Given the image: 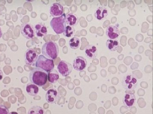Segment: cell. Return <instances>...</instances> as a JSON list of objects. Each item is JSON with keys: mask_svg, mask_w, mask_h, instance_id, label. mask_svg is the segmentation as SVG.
Listing matches in <instances>:
<instances>
[{"mask_svg": "<svg viewBox=\"0 0 153 114\" xmlns=\"http://www.w3.org/2000/svg\"><path fill=\"white\" fill-rule=\"evenodd\" d=\"M79 20V18L76 14L71 13L66 15V24L68 26L74 27L78 24Z\"/></svg>", "mask_w": 153, "mask_h": 114, "instance_id": "cell-16", "label": "cell"}, {"mask_svg": "<svg viewBox=\"0 0 153 114\" xmlns=\"http://www.w3.org/2000/svg\"><path fill=\"white\" fill-rule=\"evenodd\" d=\"M52 29L56 34H60L65 31L66 27V15L63 13L62 16L53 18L50 23Z\"/></svg>", "mask_w": 153, "mask_h": 114, "instance_id": "cell-3", "label": "cell"}, {"mask_svg": "<svg viewBox=\"0 0 153 114\" xmlns=\"http://www.w3.org/2000/svg\"><path fill=\"white\" fill-rule=\"evenodd\" d=\"M27 114H45V112L40 106H35L29 110Z\"/></svg>", "mask_w": 153, "mask_h": 114, "instance_id": "cell-22", "label": "cell"}, {"mask_svg": "<svg viewBox=\"0 0 153 114\" xmlns=\"http://www.w3.org/2000/svg\"><path fill=\"white\" fill-rule=\"evenodd\" d=\"M45 98L46 101L49 103H56L60 99V93L55 88L49 89L46 93Z\"/></svg>", "mask_w": 153, "mask_h": 114, "instance_id": "cell-9", "label": "cell"}, {"mask_svg": "<svg viewBox=\"0 0 153 114\" xmlns=\"http://www.w3.org/2000/svg\"><path fill=\"white\" fill-rule=\"evenodd\" d=\"M10 114H19L16 112H11L10 113Z\"/></svg>", "mask_w": 153, "mask_h": 114, "instance_id": "cell-29", "label": "cell"}, {"mask_svg": "<svg viewBox=\"0 0 153 114\" xmlns=\"http://www.w3.org/2000/svg\"><path fill=\"white\" fill-rule=\"evenodd\" d=\"M25 61L27 64L29 66H33L36 64L38 60V55L34 49H28L25 52Z\"/></svg>", "mask_w": 153, "mask_h": 114, "instance_id": "cell-7", "label": "cell"}, {"mask_svg": "<svg viewBox=\"0 0 153 114\" xmlns=\"http://www.w3.org/2000/svg\"><path fill=\"white\" fill-rule=\"evenodd\" d=\"M106 46L111 51H115L119 47V42L117 40L108 39L106 41Z\"/></svg>", "mask_w": 153, "mask_h": 114, "instance_id": "cell-19", "label": "cell"}, {"mask_svg": "<svg viewBox=\"0 0 153 114\" xmlns=\"http://www.w3.org/2000/svg\"><path fill=\"white\" fill-rule=\"evenodd\" d=\"M107 9L103 7H100L97 9L94 13V16L97 20H101L106 18L108 15Z\"/></svg>", "mask_w": 153, "mask_h": 114, "instance_id": "cell-17", "label": "cell"}, {"mask_svg": "<svg viewBox=\"0 0 153 114\" xmlns=\"http://www.w3.org/2000/svg\"><path fill=\"white\" fill-rule=\"evenodd\" d=\"M35 34L38 37H43L47 34V28L46 26L42 23H38L35 26Z\"/></svg>", "mask_w": 153, "mask_h": 114, "instance_id": "cell-14", "label": "cell"}, {"mask_svg": "<svg viewBox=\"0 0 153 114\" xmlns=\"http://www.w3.org/2000/svg\"><path fill=\"white\" fill-rule=\"evenodd\" d=\"M50 15L54 18H57L62 16L63 14V6L59 3L52 4L49 8Z\"/></svg>", "mask_w": 153, "mask_h": 114, "instance_id": "cell-12", "label": "cell"}, {"mask_svg": "<svg viewBox=\"0 0 153 114\" xmlns=\"http://www.w3.org/2000/svg\"><path fill=\"white\" fill-rule=\"evenodd\" d=\"M3 35L2 31L1 28L0 27V39L1 38L2 36Z\"/></svg>", "mask_w": 153, "mask_h": 114, "instance_id": "cell-28", "label": "cell"}, {"mask_svg": "<svg viewBox=\"0 0 153 114\" xmlns=\"http://www.w3.org/2000/svg\"><path fill=\"white\" fill-rule=\"evenodd\" d=\"M21 33L22 35L28 39H33L35 37V29L33 25L29 23H25L21 26Z\"/></svg>", "mask_w": 153, "mask_h": 114, "instance_id": "cell-6", "label": "cell"}, {"mask_svg": "<svg viewBox=\"0 0 153 114\" xmlns=\"http://www.w3.org/2000/svg\"><path fill=\"white\" fill-rule=\"evenodd\" d=\"M59 49L58 45L55 42L49 41L43 45L42 53L43 56L48 59L55 60L58 57Z\"/></svg>", "mask_w": 153, "mask_h": 114, "instance_id": "cell-2", "label": "cell"}, {"mask_svg": "<svg viewBox=\"0 0 153 114\" xmlns=\"http://www.w3.org/2000/svg\"><path fill=\"white\" fill-rule=\"evenodd\" d=\"M136 102V98L134 94L131 93H126L124 96L123 102L124 105L127 108L132 107Z\"/></svg>", "mask_w": 153, "mask_h": 114, "instance_id": "cell-10", "label": "cell"}, {"mask_svg": "<svg viewBox=\"0 0 153 114\" xmlns=\"http://www.w3.org/2000/svg\"><path fill=\"white\" fill-rule=\"evenodd\" d=\"M138 83V80L136 76L133 74H127L123 77L122 81V85L127 91H133L136 88Z\"/></svg>", "mask_w": 153, "mask_h": 114, "instance_id": "cell-4", "label": "cell"}, {"mask_svg": "<svg viewBox=\"0 0 153 114\" xmlns=\"http://www.w3.org/2000/svg\"><path fill=\"white\" fill-rule=\"evenodd\" d=\"M3 78V73L2 71L0 69V81L2 80Z\"/></svg>", "mask_w": 153, "mask_h": 114, "instance_id": "cell-27", "label": "cell"}, {"mask_svg": "<svg viewBox=\"0 0 153 114\" xmlns=\"http://www.w3.org/2000/svg\"><path fill=\"white\" fill-rule=\"evenodd\" d=\"M87 65L86 60L82 56L76 57L73 61V68L77 71H83L86 68Z\"/></svg>", "mask_w": 153, "mask_h": 114, "instance_id": "cell-11", "label": "cell"}, {"mask_svg": "<svg viewBox=\"0 0 153 114\" xmlns=\"http://www.w3.org/2000/svg\"><path fill=\"white\" fill-rule=\"evenodd\" d=\"M120 33L118 28L116 26H108L107 28L106 35L110 39L114 40L117 39L120 35Z\"/></svg>", "mask_w": 153, "mask_h": 114, "instance_id": "cell-13", "label": "cell"}, {"mask_svg": "<svg viewBox=\"0 0 153 114\" xmlns=\"http://www.w3.org/2000/svg\"><path fill=\"white\" fill-rule=\"evenodd\" d=\"M75 31L74 28L71 26H66L65 31L63 32V35L66 37L70 38L73 35Z\"/></svg>", "mask_w": 153, "mask_h": 114, "instance_id": "cell-23", "label": "cell"}, {"mask_svg": "<svg viewBox=\"0 0 153 114\" xmlns=\"http://www.w3.org/2000/svg\"><path fill=\"white\" fill-rule=\"evenodd\" d=\"M0 114H10L8 109L6 106L1 105H0Z\"/></svg>", "mask_w": 153, "mask_h": 114, "instance_id": "cell-24", "label": "cell"}, {"mask_svg": "<svg viewBox=\"0 0 153 114\" xmlns=\"http://www.w3.org/2000/svg\"><path fill=\"white\" fill-rule=\"evenodd\" d=\"M30 81L39 87L46 85L48 81V72L40 68H33L29 75Z\"/></svg>", "mask_w": 153, "mask_h": 114, "instance_id": "cell-1", "label": "cell"}, {"mask_svg": "<svg viewBox=\"0 0 153 114\" xmlns=\"http://www.w3.org/2000/svg\"><path fill=\"white\" fill-rule=\"evenodd\" d=\"M58 72L55 69H53L48 72V80L49 83H55L59 79Z\"/></svg>", "mask_w": 153, "mask_h": 114, "instance_id": "cell-20", "label": "cell"}, {"mask_svg": "<svg viewBox=\"0 0 153 114\" xmlns=\"http://www.w3.org/2000/svg\"><path fill=\"white\" fill-rule=\"evenodd\" d=\"M114 1H108V7L110 8L113 7H114Z\"/></svg>", "mask_w": 153, "mask_h": 114, "instance_id": "cell-25", "label": "cell"}, {"mask_svg": "<svg viewBox=\"0 0 153 114\" xmlns=\"http://www.w3.org/2000/svg\"><path fill=\"white\" fill-rule=\"evenodd\" d=\"M81 42L79 38L76 37H73L70 39L68 42V45L71 48L76 49L78 48L80 46Z\"/></svg>", "mask_w": 153, "mask_h": 114, "instance_id": "cell-21", "label": "cell"}, {"mask_svg": "<svg viewBox=\"0 0 153 114\" xmlns=\"http://www.w3.org/2000/svg\"><path fill=\"white\" fill-rule=\"evenodd\" d=\"M85 54L88 58L93 59L97 55V49L93 45H88L85 49Z\"/></svg>", "mask_w": 153, "mask_h": 114, "instance_id": "cell-15", "label": "cell"}, {"mask_svg": "<svg viewBox=\"0 0 153 114\" xmlns=\"http://www.w3.org/2000/svg\"><path fill=\"white\" fill-rule=\"evenodd\" d=\"M58 72L63 77H67L72 71V66L70 63L65 61H60L57 67Z\"/></svg>", "mask_w": 153, "mask_h": 114, "instance_id": "cell-8", "label": "cell"}, {"mask_svg": "<svg viewBox=\"0 0 153 114\" xmlns=\"http://www.w3.org/2000/svg\"><path fill=\"white\" fill-rule=\"evenodd\" d=\"M36 66L48 72L54 69L55 65L53 60L47 58L42 55L38 56L36 63Z\"/></svg>", "mask_w": 153, "mask_h": 114, "instance_id": "cell-5", "label": "cell"}, {"mask_svg": "<svg viewBox=\"0 0 153 114\" xmlns=\"http://www.w3.org/2000/svg\"><path fill=\"white\" fill-rule=\"evenodd\" d=\"M138 58L137 56H135V59L136 60V61H141V56H139Z\"/></svg>", "mask_w": 153, "mask_h": 114, "instance_id": "cell-26", "label": "cell"}, {"mask_svg": "<svg viewBox=\"0 0 153 114\" xmlns=\"http://www.w3.org/2000/svg\"><path fill=\"white\" fill-rule=\"evenodd\" d=\"M26 92L30 96H34L38 94L39 88L36 85L30 83L26 86Z\"/></svg>", "mask_w": 153, "mask_h": 114, "instance_id": "cell-18", "label": "cell"}]
</instances>
